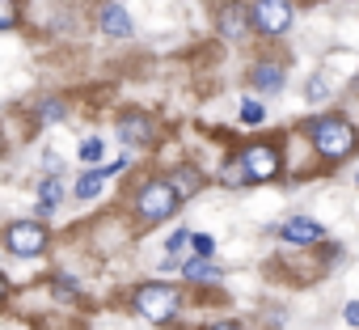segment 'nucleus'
<instances>
[{"label":"nucleus","instance_id":"f257e3e1","mask_svg":"<svg viewBox=\"0 0 359 330\" xmlns=\"http://www.w3.org/2000/svg\"><path fill=\"white\" fill-rule=\"evenodd\" d=\"M313 144H317L321 157L342 161V157L355 152V127L346 119H313Z\"/></svg>","mask_w":359,"mask_h":330},{"label":"nucleus","instance_id":"393cba45","mask_svg":"<svg viewBox=\"0 0 359 330\" xmlns=\"http://www.w3.org/2000/svg\"><path fill=\"white\" fill-rule=\"evenodd\" d=\"M355 183H359V178H355Z\"/></svg>","mask_w":359,"mask_h":330},{"label":"nucleus","instance_id":"4be33fe9","mask_svg":"<svg viewBox=\"0 0 359 330\" xmlns=\"http://www.w3.org/2000/svg\"><path fill=\"white\" fill-rule=\"evenodd\" d=\"M55 292H60V296H64V301H81V292H76V288H72V284H55Z\"/></svg>","mask_w":359,"mask_h":330},{"label":"nucleus","instance_id":"2eb2a0df","mask_svg":"<svg viewBox=\"0 0 359 330\" xmlns=\"http://www.w3.org/2000/svg\"><path fill=\"white\" fill-rule=\"evenodd\" d=\"M60 195H64L60 183H55V178H43V187H39V212H51V208L60 204Z\"/></svg>","mask_w":359,"mask_h":330},{"label":"nucleus","instance_id":"4468645a","mask_svg":"<svg viewBox=\"0 0 359 330\" xmlns=\"http://www.w3.org/2000/svg\"><path fill=\"white\" fill-rule=\"evenodd\" d=\"M187 279H195V284H216L220 271H216L208 258H195V263H187Z\"/></svg>","mask_w":359,"mask_h":330},{"label":"nucleus","instance_id":"6e6552de","mask_svg":"<svg viewBox=\"0 0 359 330\" xmlns=\"http://www.w3.org/2000/svg\"><path fill=\"white\" fill-rule=\"evenodd\" d=\"M127 161H114V165H106V170H89V174H81V183H76V199H93L97 191H102V183H106V174H118Z\"/></svg>","mask_w":359,"mask_h":330},{"label":"nucleus","instance_id":"7ed1b4c3","mask_svg":"<svg viewBox=\"0 0 359 330\" xmlns=\"http://www.w3.org/2000/svg\"><path fill=\"white\" fill-rule=\"evenodd\" d=\"M177 204H182V199H177V191L169 183H148L140 191V199H135V208H140L144 220H165V216L177 212Z\"/></svg>","mask_w":359,"mask_h":330},{"label":"nucleus","instance_id":"9b49d317","mask_svg":"<svg viewBox=\"0 0 359 330\" xmlns=\"http://www.w3.org/2000/svg\"><path fill=\"white\" fill-rule=\"evenodd\" d=\"M245 26H250V18H245L241 5H229V9L220 13V34H224V39H241Z\"/></svg>","mask_w":359,"mask_h":330},{"label":"nucleus","instance_id":"dca6fc26","mask_svg":"<svg viewBox=\"0 0 359 330\" xmlns=\"http://www.w3.org/2000/svg\"><path fill=\"white\" fill-rule=\"evenodd\" d=\"M262 119H266V110H262L254 98H250V102H241V123H245V127H258Z\"/></svg>","mask_w":359,"mask_h":330},{"label":"nucleus","instance_id":"6ab92c4d","mask_svg":"<svg viewBox=\"0 0 359 330\" xmlns=\"http://www.w3.org/2000/svg\"><path fill=\"white\" fill-rule=\"evenodd\" d=\"M102 152H106L102 140H85V144H81V161H102Z\"/></svg>","mask_w":359,"mask_h":330},{"label":"nucleus","instance_id":"39448f33","mask_svg":"<svg viewBox=\"0 0 359 330\" xmlns=\"http://www.w3.org/2000/svg\"><path fill=\"white\" fill-rule=\"evenodd\" d=\"M5 246H9L13 254H39V250L47 246V229L34 225V220H13V225L5 229Z\"/></svg>","mask_w":359,"mask_h":330},{"label":"nucleus","instance_id":"412c9836","mask_svg":"<svg viewBox=\"0 0 359 330\" xmlns=\"http://www.w3.org/2000/svg\"><path fill=\"white\" fill-rule=\"evenodd\" d=\"M325 93H330V85H325L321 77H317V81H309V98H313V102H321Z\"/></svg>","mask_w":359,"mask_h":330},{"label":"nucleus","instance_id":"9d476101","mask_svg":"<svg viewBox=\"0 0 359 330\" xmlns=\"http://www.w3.org/2000/svg\"><path fill=\"white\" fill-rule=\"evenodd\" d=\"M283 237L296 242V246H300V242H317V237H321V225H317V220H304V216H292V220L283 225Z\"/></svg>","mask_w":359,"mask_h":330},{"label":"nucleus","instance_id":"1a4fd4ad","mask_svg":"<svg viewBox=\"0 0 359 330\" xmlns=\"http://www.w3.org/2000/svg\"><path fill=\"white\" fill-rule=\"evenodd\" d=\"M97 18H102V30L106 34H114V39H127L131 34V18L123 13V5H102Z\"/></svg>","mask_w":359,"mask_h":330},{"label":"nucleus","instance_id":"ddd939ff","mask_svg":"<svg viewBox=\"0 0 359 330\" xmlns=\"http://www.w3.org/2000/svg\"><path fill=\"white\" fill-rule=\"evenodd\" d=\"M169 187L177 191V199H191V195L199 191V174H195V170H177V174L169 178Z\"/></svg>","mask_w":359,"mask_h":330},{"label":"nucleus","instance_id":"423d86ee","mask_svg":"<svg viewBox=\"0 0 359 330\" xmlns=\"http://www.w3.org/2000/svg\"><path fill=\"white\" fill-rule=\"evenodd\" d=\"M241 165H245L250 183H266V178L279 174V152H275L271 144H250V148L241 152Z\"/></svg>","mask_w":359,"mask_h":330},{"label":"nucleus","instance_id":"b1692460","mask_svg":"<svg viewBox=\"0 0 359 330\" xmlns=\"http://www.w3.org/2000/svg\"><path fill=\"white\" fill-rule=\"evenodd\" d=\"M212 330H241V326H237V322H216Z\"/></svg>","mask_w":359,"mask_h":330},{"label":"nucleus","instance_id":"0eeeda50","mask_svg":"<svg viewBox=\"0 0 359 330\" xmlns=\"http://www.w3.org/2000/svg\"><path fill=\"white\" fill-rule=\"evenodd\" d=\"M118 136H123V144H148L152 140V123L144 114H123L118 119Z\"/></svg>","mask_w":359,"mask_h":330},{"label":"nucleus","instance_id":"f03ea898","mask_svg":"<svg viewBox=\"0 0 359 330\" xmlns=\"http://www.w3.org/2000/svg\"><path fill=\"white\" fill-rule=\"evenodd\" d=\"M135 309L148 322H169L177 313V292L169 284H144V288H135Z\"/></svg>","mask_w":359,"mask_h":330},{"label":"nucleus","instance_id":"5701e85b","mask_svg":"<svg viewBox=\"0 0 359 330\" xmlns=\"http://www.w3.org/2000/svg\"><path fill=\"white\" fill-rule=\"evenodd\" d=\"M342 313H346V322H351V326H359V301H351Z\"/></svg>","mask_w":359,"mask_h":330},{"label":"nucleus","instance_id":"aec40b11","mask_svg":"<svg viewBox=\"0 0 359 330\" xmlns=\"http://www.w3.org/2000/svg\"><path fill=\"white\" fill-rule=\"evenodd\" d=\"M13 22H18V9H13V0H0V26L9 30Z\"/></svg>","mask_w":359,"mask_h":330},{"label":"nucleus","instance_id":"f8f14e48","mask_svg":"<svg viewBox=\"0 0 359 330\" xmlns=\"http://www.w3.org/2000/svg\"><path fill=\"white\" fill-rule=\"evenodd\" d=\"M254 85H258L262 93H279V89H283V68H279V64H258V68H254Z\"/></svg>","mask_w":359,"mask_h":330},{"label":"nucleus","instance_id":"a211bd4d","mask_svg":"<svg viewBox=\"0 0 359 330\" xmlns=\"http://www.w3.org/2000/svg\"><path fill=\"white\" fill-rule=\"evenodd\" d=\"M39 119H43V123H55V119H64V102H43Z\"/></svg>","mask_w":359,"mask_h":330},{"label":"nucleus","instance_id":"f3484780","mask_svg":"<svg viewBox=\"0 0 359 330\" xmlns=\"http://www.w3.org/2000/svg\"><path fill=\"white\" fill-rule=\"evenodd\" d=\"M191 246H195V254H199V258H212V254H216V237H212V233H195V237H191Z\"/></svg>","mask_w":359,"mask_h":330},{"label":"nucleus","instance_id":"20e7f679","mask_svg":"<svg viewBox=\"0 0 359 330\" xmlns=\"http://www.w3.org/2000/svg\"><path fill=\"white\" fill-rule=\"evenodd\" d=\"M250 18H254V26L262 34H283L292 26V5L287 0H258V5L250 9Z\"/></svg>","mask_w":359,"mask_h":330}]
</instances>
